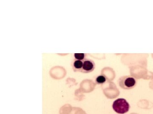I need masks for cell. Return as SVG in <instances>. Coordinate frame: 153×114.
<instances>
[{
    "label": "cell",
    "mask_w": 153,
    "mask_h": 114,
    "mask_svg": "<svg viewBox=\"0 0 153 114\" xmlns=\"http://www.w3.org/2000/svg\"><path fill=\"white\" fill-rule=\"evenodd\" d=\"M129 104L125 99H118L114 102L112 108L116 113L119 114H124L128 112L129 110Z\"/></svg>",
    "instance_id": "6da1fadb"
},
{
    "label": "cell",
    "mask_w": 153,
    "mask_h": 114,
    "mask_svg": "<svg viewBox=\"0 0 153 114\" xmlns=\"http://www.w3.org/2000/svg\"><path fill=\"white\" fill-rule=\"evenodd\" d=\"M136 79L131 76H124L119 79L120 86L124 89L130 90L134 88L136 86Z\"/></svg>",
    "instance_id": "7a4b0ae2"
},
{
    "label": "cell",
    "mask_w": 153,
    "mask_h": 114,
    "mask_svg": "<svg viewBox=\"0 0 153 114\" xmlns=\"http://www.w3.org/2000/svg\"><path fill=\"white\" fill-rule=\"evenodd\" d=\"M95 67V64L92 60L85 59L83 61V66L81 72L83 73L90 72L94 70Z\"/></svg>",
    "instance_id": "3957f363"
},
{
    "label": "cell",
    "mask_w": 153,
    "mask_h": 114,
    "mask_svg": "<svg viewBox=\"0 0 153 114\" xmlns=\"http://www.w3.org/2000/svg\"><path fill=\"white\" fill-rule=\"evenodd\" d=\"M83 66V61L76 60L73 63V69L75 72H81Z\"/></svg>",
    "instance_id": "277c9868"
},
{
    "label": "cell",
    "mask_w": 153,
    "mask_h": 114,
    "mask_svg": "<svg viewBox=\"0 0 153 114\" xmlns=\"http://www.w3.org/2000/svg\"><path fill=\"white\" fill-rule=\"evenodd\" d=\"M107 78L104 75H100L97 77L96 82L98 84H103L106 82Z\"/></svg>",
    "instance_id": "5b68a950"
},
{
    "label": "cell",
    "mask_w": 153,
    "mask_h": 114,
    "mask_svg": "<svg viewBox=\"0 0 153 114\" xmlns=\"http://www.w3.org/2000/svg\"><path fill=\"white\" fill-rule=\"evenodd\" d=\"M85 55L84 53H75L74 57L76 60L83 61L85 59Z\"/></svg>",
    "instance_id": "8992f818"
}]
</instances>
